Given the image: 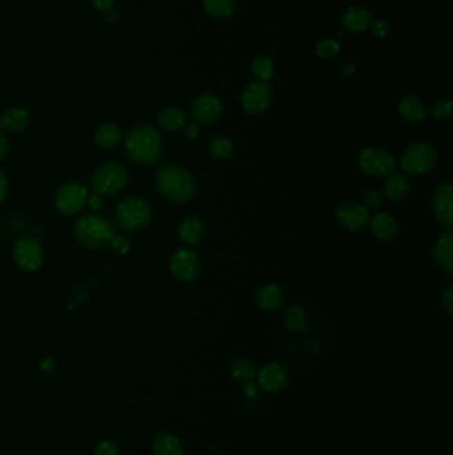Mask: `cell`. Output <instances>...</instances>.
<instances>
[{"mask_svg":"<svg viewBox=\"0 0 453 455\" xmlns=\"http://www.w3.org/2000/svg\"><path fill=\"white\" fill-rule=\"evenodd\" d=\"M125 151L134 163H154L161 155V135L153 126H139L127 135Z\"/></svg>","mask_w":453,"mask_h":455,"instance_id":"6da1fadb","label":"cell"},{"mask_svg":"<svg viewBox=\"0 0 453 455\" xmlns=\"http://www.w3.org/2000/svg\"><path fill=\"white\" fill-rule=\"evenodd\" d=\"M159 192L173 203H185L195 195V180L192 175L177 165L161 168L156 178Z\"/></svg>","mask_w":453,"mask_h":455,"instance_id":"7a4b0ae2","label":"cell"},{"mask_svg":"<svg viewBox=\"0 0 453 455\" xmlns=\"http://www.w3.org/2000/svg\"><path fill=\"white\" fill-rule=\"evenodd\" d=\"M73 234L82 246L98 249L111 241L114 228L104 216L85 214L75 224Z\"/></svg>","mask_w":453,"mask_h":455,"instance_id":"3957f363","label":"cell"},{"mask_svg":"<svg viewBox=\"0 0 453 455\" xmlns=\"http://www.w3.org/2000/svg\"><path fill=\"white\" fill-rule=\"evenodd\" d=\"M128 182L127 169L121 164L108 162L94 172L91 185L98 196H114L121 192Z\"/></svg>","mask_w":453,"mask_h":455,"instance_id":"277c9868","label":"cell"},{"mask_svg":"<svg viewBox=\"0 0 453 455\" xmlns=\"http://www.w3.org/2000/svg\"><path fill=\"white\" fill-rule=\"evenodd\" d=\"M152 212L145 200L140 197H130L118 204L116 209L117 225L124 230H139L150 221Z\"/></svg>","mask_w":453,"mask_h":455,"instance_id":"5b68a950","label":"cell"},{"mask_svg":"<svg viewBox=\"0 0 453 455\" xmlns=\"http://www.w3.org/2000/svg\"><path fill=\"white\" fill-rule=\"evenodd\" d=\"M437 164L436 149L428 143H415L408 146L402 156L400 165L405 173L427 175Z\"/></svg>","mask_w":453,"mask_h":455,"instance_id":"8992f818","label":"cell"},{"mask_svg":"<svg viewBox=\"0 0 453 455\" xmlns=\"http://www.w3.org/2000/svg\"><path fill=\"white\" fill-rule=\"evenodd\" d=\"M357 165L367 176L389 178L396 169L393 157L386 151L378 148H364L359 153Z\"/></svg>","mask_w":453,"mask_h":455,"instance_id":"52a82bcc","label":"cell"},{"mask_svg":"<svg viewBox=\"0 0 453 455\" xmlns=\"http://www.w3.org/2000/svg\"><path fill=\"white\" fill-rule=\"evenodd\" d=\"M88 201V191L80 182H68L55 196L57 211L64 216H72L80 212Z\"/></svg>","mask_w":453,"mask_h":455,"instance_id":"ba28073f","label":"cell"},{"mask_svg":"<svg viewBox=\"0 0 453 455\" xmlns=\"http://www.w3.org/2000/svg\"><path fill=\"white\" fill-rule=\"evenodd\" d=\"M14 259L21 271L33 273L43 264L42 245L33 237L20 239L14 246Z\"/></svg>","mask_w":453,"mask_h":455,"instance_id":"9c48e42d","label":"cell"},{"mask_svg":"<svg viewBox=\"0 0 453 455\" xmlns=\"http://www.w3.org/2000/svg\"><path fill=\"white\" fill-rule=\"evenodd\" d=\"M272 100V89L265 82L251 83L243 91L242 101L243 110L250 114H263Z\"/></svg>","mask_w":453,"mask_h":455,"instance_id":"30bf717a","label":"cell"},{"mask_svg":"<svg viewBox=\"0 0 453 455\" xmlns=\"http://www.w3.org/2000/svg\"><path fill=\"white\" fill-rule=\"evenodd\" d=\"M432 209L437 221L444 227H452L453 224V187L450 181L441 182L437 187L432 201Z\"/></svg>","mask_w":453,"mask_h":455,"instance_id":"8fae6325","label":"cell"},{"mask_svg":"<svg viewBox=\"0 0 453 455\" xmlns=\"http://www.w3.org/2000/svg\"><path fill=\"white\" fill-rule=\"evenodd\" d=\"M199 271V261L193 250L179 249L170 261V272L178 281H193Z\"/></svg>","mask_w":453,"mask_h":455,"instance_id":"7c38bea8","label":"cell"},{"mask_svg":"<svg viewBox=\"0 0 453 455\" xmlns=\"http://www.w3.org/2000/svg\"><path fill=\"white\" fill-rule=\"evenodd\" d=\"M222 114V101L213 94L197 98L192 105V117L197 123L208 124L217 120Z\"/></svg>","mask_w":453,"mask_h":455,"instance_id":"4fadbf2b","label":"cell"},{"mask_svg":"<svg viewBox=\"0 0 453 455\" xmlns=\"http://www.w3.org/2000/svg\"><path fill=\"white\" fill-rule=\"evenodd\" d=\"M337 218L348 230H359L368 224L370 211L364 205L347 203L338 208Z\"/></svg>","mask_w":453,"mask_h":455,"instance_id":"5bb4252c","label":"cell"},{"mask_svg":"<svg viewBox=\"0 0 453 455\" xmlns=\"http://www.w3.org/2000/svg\"><path fill=\"white\" fill-rule=\"evenodd\" d=\"M287 379L289 375L286 369L279 363H269L259 370V385L263 390L269 393H276L283 389L287 384Z\"/></svg>","mask_w":453,"mask_h":455,"instance_id":"9a60e30c","label":"cell"},{"mask_svg":"<svg viewBox=\"0 0 453 455\" xmlns=\"http://www.w3.org/2000/svg\"><path fill=\"white\" fill-rule=\"evenodd\" d=\"M434 259L443 268L447 277H451L453 272V234L451 229L443 233L432 250Z\"/></svg>","mask_w":453,"mask_h":455,"instance_id":"2e32d148","label":"cell"},{"mask_svg":"<svg viewBox=\"0 0 453 455\" xmlns=\"http://www.w3.org/2000/svg\"><path fill=\"white\" fill-rule=\"evenodd\" d=\"M373 236L382 241H391L399 233L398 221L389 213H378L371 220Z\"/></svg>","mask_w":453,"mask_h":455,"instance_id":"e0dca14e","label":"cell"},{"mask_svg":"<svg viewBox=\"0 0 453 455\" xmlns=\"http://www.w3.org/2000/svg\"><path fill=\"white\" fill-rule=\"evenodd\" d=\"M399 111L403 114L405 120L411 123H421L427 119L429 114L425 103L416 96H405L399 103Z\"/></svg>","mask_w":453,"mask_h":455,"instance_id":"ac0fdd59","label":"cell"},{"mask_svg":"<svg viewBox=\"0 0 453 455\" xmlns=\"http://www.w3.org/2000/svg\"><path fill=\"white\" fill-rule=\"evenodd\" d=\"M341 23L351 33H362L371 24V14L363 7H351L344 12Z\"/></svg>","mask_w":453,"mask_h":455,"instance_id":"d6986e66","label":"cell"},{"mask_svg":"<svg viewBox=\"0 0 453 455\" xmlns=\"http://www.w3.org/2000/svg\"><path fill=\"white\" fill-rule=\"evenodd\" d=\"M30 123V114L24 108H11L6 111L0 117V127L1 130L11 132V133H17L26 130V127Z\"/></svg>","mask_w":453,"mask_h":455,"instance_id":"ffe728a7","label":"cell"},{"mask_svg":"<svg viewBox=\"0 0 453 455\" xmlns=\"http://www.w3.org/2000/svg\"><path fill=\"white\" fill-rule=\"evenodd\" d=\"M154 455H184V449L179 439L168 431L159 433L153 440Z\"/></svg>","mask_w":453,"mask_h":455,"instance_id":"44dd1931","label":"cell"},{"mask_svg":"<svg viewBox=\"0 0 453 455\" xmlns=\"http://www.w3.org/2000/svg\"><path fill=\"white\" fill-rule=\"evenodd\" d=\"M204 234V224L197 216H189L184 218L178 228L179 239L189 245L198 244Z\"/></svg>","mask_w":453,"mask_h":455,"instance_id":"7402d4cb","label":"cell"},{"mask_svg":"<svg viewBox=\"0 0 453 455\" xmlns=\"http://www.w3.org/2000/svg\"><path fill=\"white\" fill-rule=\"evenodd\" d=\"M257 302H258L260 309L266 310V311H274L283 302V292L278 285L267 284L259 289L258 294H257Z\"/></svg>","mask_w":453,"mask_h":455,"instance_id":"603a6c76","label":"cell"},{"mask_svg":"<svg viewBox=\"0 0 453 455\" xmlns=\"http://www.w3.org/2000/svg\"><path fill=\"white\" fill-rule=\"evenodd\" d=\"M409 192V181L402 173L393 172L384 184V194L392 201L402 200Z\"/></svg>","mask_w":453,"mask_h":455,"instance_id":"cb8c5ba5","label":"cell"},{"mask_svg":"<svg viewBox=\"0 0 453 455\" xmlns=\"http://www.w3.org/2000/svg\"><path fill=\"white\" fill-rule=\"evenodd\" d=\"M159 124L165 130L176 132L186 124V114H184V111L175 107L165 108L159 114Z\"/></svg>","mask_w":453,"mask_h":455,"instance_id":"d4e9b609","label":"cell"},{"mask_svg":"<svg viewBox=\"0 0 453 455\" xmlns=\"http://www.w3.org/2000/svg\"><path fill=\"white\" fill-rule=\"evenodd\" d=\"M121 132L111 123L100 126L95 132V143L103 149H112L120 143Z\"/></svg>","mask_w":453,"mask_h":455,"instance_id":"484cf974","label":"cell"},{"mask_svg":"<svg viewBox=\"0 0 453 455\" xmlns=\"http://www.w3.org/2000/svg\"><path fill=\"white\" fill-rule=\"evenodd\" d=\"M308 313L302 307L292 305L286 310L285 326L292 332H301L308 326Z\"/></svg>","mask_w":453,"mask_h":455,"instance_id":"4316f807","label":"cell"},{"mask_svg":"<svg viewBox=\"0 0 453 455\" xmlns=\"http://www.w3.org/2000/svg\"><path fill=\"white\" fill-rule=\"evenodd\" d=\"M204 7L209 15L217 19H226L234 12L233 0H204Z\"/></svg>","mask_w":453,"mask_h":455,"instance_id":"83f0119b","label":"cell"},{"mask_svg":"<svg viewBox=\"0 0 453 455\" xmlns=\"http://www.w3.org/2000/svg\"><path fill=\"white\" fill-rule=\"evenodd\" d=\"M209 152L211 156L220 160H226L234 153V144L230 139L224 136H217L209 143Z\"/></svg>","mask_w":453,"mask_h":455,"instance_id":"f1b7e54d","label":"cell"},{"mask_svg":"<svg viewBox=\"0 0 453 455\" xmlns=\"http://www.w3.org/2000/svg\"><path fill=\"white\" fill-rule=\"evenodd\" d=\"M251 71L260 82H267L273 78L274 65L273 62L266 56H258L251 63Z\"/></svg>","mask_w":453,"mask_h":455,"instance_id":"f546056e","label":"cell"},{"mask_svg":"<svg viewBox=\"0 0 453 455\" xmlns=\"http://www.w3.org/2000/svg\"><path fill=\"white\" fill-rule=\"evenodd\" d=\"M230 373L233 375V378H236L237 381L247 382V381H251V378L254 377L256 368L247 359H238L231 365Z\"/></svg>","mask_w":453,"mask_h":455,"instance_id":"4dcf8cb0","label":"cell"},{"mask_svg":"<svg viewBox=\"0 0 453 455\" xmlns=\"http://www.w3.org/2000/svg\"><path fill=\"white\" fill-rule=\"evenodd\" d=\"M340 46L338 44L337 40L334 39H324L322 42H319L315 47V51L317 53L321 56V58H324V59H331L334 58L335 55H338L339 52Z\"/></svg>","mask_w":453,"mask_h":455,"instance_id":"1f68e13d","label":"cell"},{"mask_svg":"<svg viewBox=\"0 0 453 455\" xmlns=\"http://www.w3.org/2000/svg\"><path fill=\"white\" fill-rule=\"evenodd\" d=\"M431 112L437 120H448L453 114L452 101L451 100H438L432 105Z\"/></svg>","mask_w":453,"mask_h":455,"instance_id":"d6a6232c","label":"cell"},{"mask_svg":"<svg viewBox=\"0 0 453 455\" xmlns=\"http://www.w3.org/2000/svg\"><path fill=\"white\" fill-rule=\"evenodd\" d=\"M363 201H364V207L368 211H373V209H378L383 204V196L376 191H368L363 197Z\"/></svg>","mask_w":453,"mask_h":455,"instance_id":"836d02e7","label":"cell"},{"mask_svg":"<svg viewBox=\"0 0 453 455\" xmlns=\"http://www.w3.org/2000/svg\"><path fill=\"white\" fill-rule=\"evenodd\" d=\"M95 455H120V450L114 440L105 439L98 443V447L95 450Z\"/></svg>","mask_w":453,"mask_h":455,"instance_id":"e575fe53","label":"cell"},{"mask_svg":"<svg viewBox=\"0 0 453 455\" xmlns=\"http://www.w3.org/2000/svg\"><path fill=\"white\" fill-rule=\"evenodd\" d=\"M371 33H373V36L382 39V37H386L389 33V23L383 19H376L371 22Z\"/></svg>","mask_w":453,"mask_h":455,"instance_id":"d590c367","label":"cell"},{"mask_svg":"<svg viewBox=\"0 0 453 455\" xmlns=\"http://www.w3.org/2000/svg\"><path fill=\"white\" fill-rule=\"evenodd\" d=\"M109 245L112 246L114 252L120 253V255H127L130 252V243L128 239L125 237H112L111 241H109Z\"/></svg>","mask_w":453,"mask_h":455,"instance_id":"8d00e7d4","label":"cell"},{"mask_svg":"<svg viewBox=\"0 0 453 455\" xmlns=\"http://www.w3.org/2000/svg\"><path fill=\"white\" fill-rule=\"evenodd\" d=\"M453 291L452 288H448L441 295V305L443 309L445 310L450 316H452L453 311Z\"/></svg>","mask_w":453,"mask_h":455,"instance_id":"74e56055","label":"cell"},{"mask_svg":"<svg viewBox=\"0 0 453 455\" xmlns=\"http://www.w3.org/2000/svg\"><path fill=\"white\" fill-rule=\"evenodd\" d=\"M92 6L98 10V11H109L114 7V1L116 0H91Z\"/></svg>","mask_w":453,"mask_h":455,"instance_id":"f35d334b","label":"cell"},{"mask_svg":"<svg viewBox=\"0 0 453 455\" xmlns=\"http://www.w3.org/2000/svg\"><path fill=\"white\" fill-rule=\"evenodd\" d=\"M87 204L89 205V208L92 211H98L103 207V198H101V196L96 195V194L94 196H88Z\"/></svg>","mask_w":453,"mask_h":455,"instance_id":"ab89813d","label":"cell"},{"mask_svg":"<svg viewBox=\"0 0 453 455\" xmlns=\"http://www.w3.org/2000/svg\"><path fill=\"white\" fill-rule=\"evenodd\" d=\"M185 135H186L188 139H192V140L197 139L199 136V126H198V123H190V124H188V127L185 130Z\"/></svg>","mask_w":453,"mask_h":455,"instance_id":"60d3db41","label":"cell"},{"mask_svg":"<svg viewBox=\"0 0 453 455\" xmlns=\"http://www.w3.org/2000/svg\"><path fill=\"white\" fill-rule=\"evenodd\" d=\"M7 192H8V181L6 179V176L0 172V204L6 198Z\"/></svg>","mask_w":453,"mask_h":455,"instance_id":"b9f144b4","label":"cell"},{"mask_svg":"<svg viewBox=\"0 0 453 455\" xmlns=\"http://www.w3.org/2000/svg\"><path fill=\"white\" fill-rule=\"evenodd\" d=\"M245 393L247 397H254L257 393H258V389H257V385L254 382H250L247 381V384L245 385Z\"/></svg>","mask_w":453,"mask_h":455,"instance_id":"7bdbcfd3","label":"cell"},{"mask_svg":"<svg viewBox=\"0 0 453 455\" xmlns=\"http://www.w3.org/2000/svg\"><path fill=\"white\" fill-rule=\"evenodd\" d=\"M7 152H8V143L6 137L0 133V160L7 155Z\"/></svg>","mask_w":453,"mask_h":455,"instance_id":"ee69618b","label":"cell"},{"mask_svg":"<svg viewBox=\"0 0 453 455\" xmlns=\"http://www.w3.org/2000/svg\"><path fill=\"white\" fill-rule=\"evenodd\" d=\"M52 365H53L52 359H46V361L42 362V369L46 370V372H49L52 369Z\"/></svg>","mask_w":453,"mask_h":455,"instance_id":"f6af8a7d","label":"cell"},{"mask_svg":"<svg viewBox=\"0 0 453 455\" xmlns=\"http://www.w3.org/2000/svg\"><path fill=\"white\" fill-rule=\"evenodd\" d=\"M354 71H355V65H346L344 67V74L346 75H351Z\"/></svg>","mask_w":453,"mask_h":455,"instance_id":"bcb514c9","label":"cell"}]
</instances>
